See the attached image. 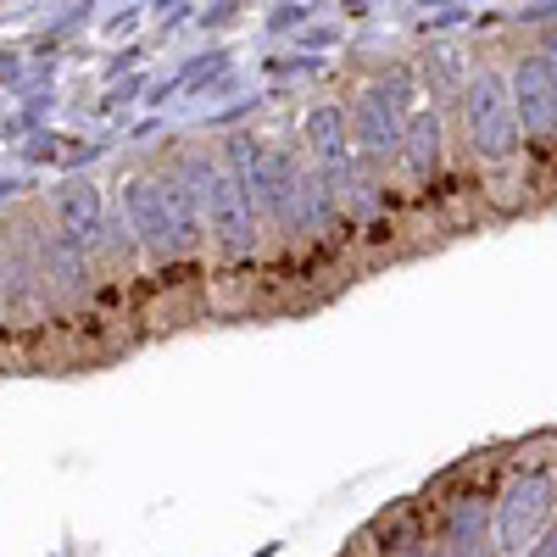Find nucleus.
Masks as SVG:
<instances>
[{
  "label": "nucleus",
  "mask_w": 557,
  "mask_h": 557,
  "mask_svg": "<svg viewBox=\"0 0 557 557\" xmlns=\"http://www.w3.org/2000/svg\"><path fill=\"white\" fill-rule=\"evenodd\" d=\"M178 173L196 190V201L207 212V235L218 240V251L223 257H251L257 251V212H251L246 190L235 184V173L212 157H190Z\"/></svg>",
  "instance_id": "1"
},
{
  "label": "nucleus",
  "mask_w": 557,
  "mask_h": 557,
  "mask_svg": "<svg viewBox=\"0 0 557 557\" xmlns=\"http://www.w3.org/2000/svg\"><path fill=\"white\" fill-rule=\"evenodd\" d=\"M462 117H469V146L480 162H507L519 157V107H513V78L502 67H480L462 84Z\"/></svg>",
  "instance_id": "2"
},
{
  "label": "nucleus",
  "mask_w": 557,
  "mask_h": 557,
  "mask_svg": "<svg viewBox=\"0 0 557 557\" xmlns=\"http://www.w3.org/2000/svg\"><path fill=\"white\" fill-rule=\"evenodd\" d=\"M552 513H557V480L546 469H530V474L507 480V491L496 502V546H502V557H524L546 535Z\"/></svg>",
  "instance_id": "3"
},
{
  "label": "nucleus",
  "mask_w": 557,
  "mask_h": 557,
  "mask_svg": "<svg viewBox=\"0 0 557 557\" xmlns=\"http://www.w3.org/2000/svg\"><path fill=\"white\" fill-rule=\"evenodd\" d=\"M401 84L396 89H368L351 112V134L368 162H396L401 157V134H407V117H401Z\"/></svg>",
  "instance_id": "4"
},
{
  "label": "nucleus",
  "mask_w": 557,
  "mask_h": 557,
  "mask_svg": "<svg viewBox=\"0 0 557 557\" xmlns=\"http://www.w3.org/2000/svg\"><path fill=\"white\" fill-rule=\"evenodd\" d=\"M123 218H128V228H134L139 251H151V257H178V235H173V212H168L162 178H128V190H123Z\"/></svg>",
  "instance_id": "5"
},
{
  "label": "nucleus",
  "mask_w": 557,
  "mask_h": 557,
  "mask_svg": "<svg viewBox=\"0 0 557 557\" xmlns=\"http://www.w3.org/2000/svg\"><path fill=\"white\" fill-rule=\"evenodd\" d=\"M513 107H519L524 139H552L557 134V73L541 51L513 67Z\"/></svg>",
  "instance_id": "6"
},
{
  "label": "nucleus",
  "mask_w": 557,
  "mask_h": 557,
  "mask_svg": "<svg viewBox=\"0 0 557 557\" xmlns=\"http://www.w3.org/2000/svg\"><path fill=\"white\" fill-rule=\"evenodd\" d=\"M446 557H502L491 519H485V502L462 496L446 507Z\"/></svg>",
  "instance_id": "7"
},
{
  "label": "nucleus",
  "mask_w": 557,
  "mask_h": 557,
  "mask_svg": "<svg viewBox=\"0 0 557 557\" xmlns=\"http://www.w3.org/2000/svg\"><path fill=\"white\" fill-rule=\"evenodd\" d=\"M57 218H62V235L84 251H96L107 235V212H101V190L96 184H67L57 196Z\"/></svg>",
  "instance_id": "8"
},
{
  "label": "nucleus",
  "mask_w": 557,
  "mask_h": 557,
  "mask_svg": "<svg viewBox=\"0 0 557 557\" xmlns=\"http://www.w3.org/2000/svg\"><path fill=\"white\" fill-rule=\"evenodd\" d=\"M441 112L435 107H418L407 112V134H401V162L412 178H435L441 173Z\"/></svg>",
  "instance_id": "9"
},
{
  "label": "nucleus",
  "mask_w": 557,
  "mask_h": 557,
  "mask_svg": "<svg viewBox=\"0 0 557 557\" xmlns=\"http://www.w3.org/2000/svg\"><path fill=\"white\" fill-rule=\"evenodd\" d=\"M162 190H168V212H173V235H178V257H196L201 240H207V212L196 201V190L184 184V173L162 178Z\"/></svg>",
  "instance_id": "10"
},
{
  "label": "nucleus",
  "mask_w": 557,
  "mask_h": 557,
  "mask_svg": "<svg viewBox=\"0 0 557 557\" xmlns=\"http://www.w3.org/2000/svg\"><path fill=\"white\" fill-rule=\"evenodd\" d=\"M307 146L318 162H346V107H312L307 112Z\"/></svg>",
  "instance_id": "11"
},
{
  "label": "nucleus",
  "mask_w": 557,
  "mask_h": 557,
  "mask_svg": "<svg viewBox=\"0 0 557 557\" xmlns=\"http://www.w3.org/2000/svg\"><path fill=\"white\" fill-rule=\"evenodd\" d=\"M45 251V273L57 278V285L67 290V296H84L89 290V268H84V246H73L67 235H51L39 246Z\"/></svg>",
  "instance_id": "12"
},
{
  "label": "nucleus",
  "mask_w": 557,
  "mask_h": 557,
  "mask_svg": "<svg viewBox=\"0 0 557 557\" xmlns=\"http://www.w3.org/2000/svg\"><path fill=\"white\" fill-rule=\"evenodd\" d=\"M524 557H557V524H552V530H546V535H541V541L524 552Z\"/></svg>",
  "instance_id": "13"
},
{
  "label": "nucleus",
  "mask_w": 557,
  "mask_h": 557,
  "mask_svg": "<svg viewBox=\"0 0 557 557\" xmlns=\"http://www.w3.org/2000/svg\"><path fill=\"white\" fill-rule=\"evenodd\" d=\"M396 557H446V552H435V546H424V541H401Z\"/></svg>",
  "instance_id": "14"
}]
</instances>
